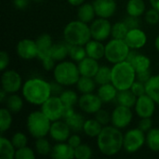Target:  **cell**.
Instances as JSON below:
<instances>
[{"instance_id": "cell-1", "label": "cell", "mask_w": 159, "mask_h": 159, "mask_svg": "<svg viewBox=\"0 0 159 159\" xmlns=\"http://www.w3.org/2000/svg\"><path fill=\"white\" fill-rule=\"evenodd\" d=\"M124 134L115 126H104L97 137V145L100 152L107 157L117 155L123 149Z\"/></svg>"}, {"instance_id": "cell-2", "label": "cell", "mask_w": 159, "mask_h": 159, "mask_svg": "<svg viewBox=\"0 0 159 159\" xmlns=\"http://www.w3.org/2000/svg\"><path fill=\"white\" fill-rule=\"evenodd\" d=\"M23 99L33 105H42L51 95V85L48 81L33 77L26 80L21 88Z\"/></svg>"}, {"instance_id": "cell-3", "label": "cell", "mask_w": 159, "mask_h": 159, "mask_svg": "<svg viewBox=\"0 0 159 159\" xmlns=\"http://www.w3.org/2000/svg\"><path fill=\"white\" fill-rule=\"evenodd\" d=\"M136 71L132 64L127 61H123L114 64L112 67L111 83L118 89H129L136 81Z\"/></svg>"}, {"instance_id": "cell-4", "label": "cell", "mask_w": 159, "mask_h": 159, "mask_svg": "<svg viewBox=\"0 0 159 159\" xmlns=\"http://www.w3.org/2000/svg\"><path fill=\"white\" fill-rule=\"evenodd\" d=\"M63 38L70 45L85 46L92 38L90 27L79 20L70 21L63 29Z\"/></svg>"}, {"instance_id": "cell-5", "label": "cell", "mask_w": 159, "mask_h": 159, "mask_svg": "<svg viewBox=\"0 0 159 159\" xmlns=\"http://www.w3.org/2000/svg\"><path fill=\"white\" fill-rule=\"evenodd\" d=\"M54 80L63 87L75 85L81 76L78 65L73 61H61L53 69Z\"/></svg>"}, {"instance_id": "cell-6", "label": "cell", "mask_w": 159, "mask_h": 159, "mask_svg": "<svg viewBox=\"0 0 159 159\" xmlns=\"http://www.w3.org/2000/svg\"><path fill=\"white\" fill-rule=\"evenodd\" d=\"M51 124L52 122L41 110L30 113L26 119L27 130L34 139L43 138L49 134Z\"/></svg>"}, {"instance_id": "cell-7", "label": "cell", "mask_w": 159, "mask_h": 159, "mask_svg": "<svg viewBox=\"0 0 159 159\" xmlns=\"http://www.w3.org/2000/svg\"><path fill=\"white\" fill-rule=\"evenodd\" d=\"M129 51L130 48L124 39L113 38L105 45L104 58L109 62L116 64L117 62L126 61Z\"/></svg>"}, {"instance_id": "cell-8", "label": "cell", "mask_w": 159, "mask_h": 159, "mask_svg": "<svg viewBox=\"0 0 159 159\" xmlns=\"http://www.w3.org/2000/svg\"><path fill=\"white\" fill-rule=\"evenodd\" d=\"M146 142V134L141 129H129L124 134L123 149L129 154H134L138 152Z\"/></svg>"}, {"instance_id": "cell-9", "label": "cell", "mask_w": 159, "mask_h": 159, "mask_svg": "<svg viewBox=\"0 0 159 159\" xmlns=\"http://www.w3.org/2000/svg\"><path fill=\"white\" fill-rule=\"evenodd\" d=\"M41 111L49 118L51 122H54L62 118L64 105L60 96L51 95L41 105Z\"/></svg>"}, {"instance_id": "cell-10", "label": "cell", "mask_w": 159, "mask_h": 159, "mask_svg": "<svg viewBox=\"0 0 159 159\" xmlns=\"http://www.w3.org/2000/svg\"><path fill=\"white\" fill-rule=\"evenodd\" d=\"M20 75L15 70H5L1 76V87L7 94L18 92L22 88Z\"/></svg>"}, {"instance_id": "cell-11", "label": "cell", "mask_w": 159, "mask_h": 159, "mask_svg": "<svg viewBox=\"0 0 159 159\" xmlns=\"http://www.w3.org/2000/svg\"><path fill=\"white\" fill-rule=\"evenodd\" d=\"M91 37L92 39L98 41H104L106 40L112 33V24L108 20V19L104 18H98L95 19L89 25Z\"/></svg>"}, {"instance_id": "cell-12", "label": "cell", "mask_w": 159, "mask_h": 159, "mask_svg": "<svg viewBox=\"0 0 159 159\" xmlns=\"http://www.w3.org/2000/svg\"><path fill=\"white\" fill-rule=\"evenodd\" d=\"M133 114L131 108L123 105H117L111 114V123L117 129L127 128L132 121Z\"/></svg>"}, {"instance_id": "cell-13", "label": "cell", "mask_w": 159, "mask_h": 159, "mask_svg": "<svg viewBox=\"0 0 159 159\" xmlns=\"http://www.w3.org/2000/svg\"><path fill=\"white\" fill-rule=\"evenodd\" d=\"M102 101L98 96V94H95L93 92L91 93H85L82 94L79 97L78 100V106L79 108L87 114H96L100 109H102Z\"/></svg>"}, {"instance_id": "cell-14", "label": "cell", "mask_w": 159, "mask_h": 159, "mask_svg": "<svg viewBox=\"0 0 159 159\" xmlns=\"http://www.w3.org/2000/svg\"><path fill=\"white\" fill-rule=\"evenodd\" d=\"M156 102L147 94L137 97L135 103V112L140 118L152 117L156 111Z\"/></svg>"}, {"instance_id": "cell-15", "label": "cell", "mask_w": 159, "mask_h": 159, "mask_svg": "<svg viewBox=\"0 0 159 159\" xmlns=\"http://www.w3.org/2000/svg\"><path fill=\"white\" fill-rule=\"evenodd\" d=\"M16 51L18 56L23 60H33L38 56V48L35 40L24 38L17 44Z\"/></svg>"}, {"instance_id": "cell-16", "label": "cell", "mask_w": 159, "mask_h": 159, "mask_svg": "<svg viewBox=\"0 0 159 159\" xmlns=\"http://www.w3.org/2000/svg\"><path fill=\"white\" fill-rule=\"evenodd\" d=\"M71 131L72 130L67 123L60 119L52 122L49 129V136L57 143H63L68 141L69 137L71 136Z\"/></svg>"}, {"instance_id": "cell-17", "label": "cell", "mask_w": 159, "mask_h": 159, "mask_svg": "<svg viewBox=\"0 0 159 159\" xmlns=\"http://www.w3.org/2000/svg\"><path fill=\"white\" fill-rule=\"evenodd\" d=\"M124 40L130 49H140L146 45L147 35L141 28H134L129 30Z\"/></svg>"}, {"instance_id": "cell-18", "label": "cell", "mask_w": 159, "mask_h": 159, "mask_svg": "<svg viewBox=\"0 0 159 159\" xmlns=\"http://www.w3.org/2000/svg\"><path fill=\"white\" fill-rule=\"evenodd\" d=\"M92 4L95 8L96 15L104 19L111 18L117 8L116 0H94Z\"/></svg>"}, {"instance_id": "cell-19", "label": "cell", "mask_w": 159, "mask_h": 159, "mask_svg": "<svg viewBox=\"0 0 159 159\" xmlns=\"http://www.w3.org/2000/svg\"><path fill=\"white\" fill-rule=\"evenodd\" d=\"M50 156L55 159L75 158V149L66 142L57 143L54 146H52Z\"/></svg>"}, {"instance_id": "cell-20", "label": "cell", "mask_w": 159, "mask_h": 159, "mask_svg": "<svg viewBox=\"0 0 159 159\" xmlns=\"http://www.w3.org/2000/svg\"><path fill=\"white\" fill-rule=\"evenodd\" d=\"M77 65H78V69H79L81 75L93 77V78L96 75V74L100 68L98 60L92 59L88 56L84 60L79 61Z\"/></svg>"}, {"instance_id": "cell-21", "label": "cell", "mask_w": 159, "mask_h": 159, "mask_svg": "<svg viewBox=\"0 0 159 159\" xmlns=\"http://www.w3.org/2000/svg\"><path fill=\"white\" fill-rule=\"evenodd\" d=\"M37 48H38V56L37 58L41 61L49 56L51 47L53 46L52 37L48 34H42L35 39Z\"/></svg>"}, {"instance_id": "cell-22", "label": "cell", "mask_w": 159, "mask_h": 159, "mask_svg": "<svg viewBox=\"0 0 159 159\" xmlns=\"http://www.w3.org/2000/svg\"><path fill=\"white\" fill-rule=\"evenodd\" d=\"M86 51L88 57H90L95 60H101L104 57L105 54V46L102 41H98L95 39H90L86 45Z\"/></svg>"}, {"instance_id": "cell-23", "label": "cell", "mask_w": 159, "mask_h": 159, "mask_svg": "<svg viewBox=\"0 0 159 159\" xmlns=\"http://www.w3.org/2000/svg\"><path fill=\"white\" fill-rule=\"evenodd\" d=\"M117 93H118V89L111 82L99 86L97 90V94L101 98L103 103H108L116 100Z\"/></svg>"}, {"instance_id": "cell-24", "label": "cell", "mask_w": 159, "mask_h": 159, "mask_svg": "<svg viewBox=\"0 0 159 159\" xmlns=\"http://www.w3.org/2000/svg\"><path fill=\"white\" fill-rule=\"evenodd\" d=\"M96 12L95 8L93 7V4L89 3H84L81 6L78 7L77 9V20L86 22V23H90L95 20L96 17Z\"/></svg>"}, {"instance_id": "cell-25", "label": "cell", "mask_w": 159, "mask_h": 159, "mask_svg": "<svg viewBox=\"0 0 159 159\" xmlns=\"http://www.w3.org/2000/svg\"><path fill=\"white\" fill-rule=\"evenodd\" d=\"M69 49H70V44L67 42L65 43H56L53 44L51 47L49 56L55 61H64V59L69 56Z\"/></svg>"}, {"instance_id": "cell-26", "label": "cell", "mask_w": 159, "mask_h": 159, "mask_svg": "<svg viewBox=\"0 0 159 159\" xmlns=\"http://www.w3.org/2000/svg\"><path fill=\"white\" fill-rule=\"evenodd\" d=\"M102 128L103 126L96 118H91V119L85 120V123L83 126V132L88 137L97 138L100 135Z\"/></svg>"}, {"instance_id": "cell-27", "label": "cell", "mask_w": 159, "mask_h": 159, "mask_svg": "<svg viewBox=\"0 0 159 159\" xmlns=\"http://www.w3.org/2000/svg\"><path fill=\"white\" fill-rule=\"evenodd\" d=\"M116 100L119 105L132 108L135 106V103L137 101V96L130 90V89H125V90H118Z\"/></svg>"}, {"instance_id": "cell-28", "label": "cell", "mask_w": 159, "mask_h": 159, "mask_svg": "<svg viewBox=\"0 0 159 159\" xmlns=\"http://www.w3.org/2000/svg\"><path fill=\"white\" fill-rule=\"evenodd\" d=\"M16 148L13 145L11 140L1 136L0 138V158L13 159L15 157Z\"/></svg>"}, {"instance_id": "cell-29", "label": "cell", "mask_w": 159, "mask_h": 159, "mask_svg": "<svg viewBox=\"0 0 159 159\" xmlns=\"http://www.w3.org/2000/svg\"><path fill=\"white\" fill-rule=\"evenodd\" d=\"M146 94L149 95L159 105V75H155L145 83Z\"/></svg>"}, {"instance_id": "cell-30", "label": "cell", "mask_w": 159, "mask_h": 159, "mask_svg": "<svg viewBox=\"0 0 159 159\" xmlns=\"http://www.w3.org/2000/svg\"><path fill=\"white\" fill-rule=\"evenodd\" d=\"M146 9V6L143 0H129L126 6L128 15L134 17H141Z\"/></svg>"}, {"instance_id": "cell-31", "label": "cell", "mask_w": 159, "mask_h": 159, "mask_svg": "<svg viewBox=\"0 0 159 159\" xmlns=\"http://www.w3.org/2000/svg\"><path fill=\"white\" fill-rule=\"evenodd\" d=\"M96 84L97 83L93 77L81 75L75 85L77 90L81 92V94H85V93L93 92L96 89Z\"/></svg>"}, {"instance_id": "cell-32", "label": "cell", "mask_w": 159, "mask_h": 159, "mask_svg": "<svg viewBox=\"0 0 159 159\" xmlns=\"http://www.w3.org/2000/svg\"><path fill=\"white\" fill-rule=\"evenodd\" d=\"M130 63L134 67L136 73H140V72L150 70L151 60L146 55H143V54H141V53L138 52L137 55L134 57V59L131 61Z\"/></svg>"}, {"instance_id": "cell-33", "label": "cell", "mask_w": 159, "mask_h": 159, "mask_svg": "<svg viewBox=\"0 0 159 159\" xmlns=\"http://www.w3.org/2000/svg\"><path fill=\"white\" fill-rule=\"evenodd\" d=\"M64 121L67 123V125L69 126V128L71 129V130L73 132L76 133L79 131H83V126L85 123V119H84L83 116L80 115L79 113L75 112L71 116L66 118Z\"/></svg>"}, {"instance_id": "cell-34", "label": "cell", "mask_w": 159, "mask_h": 159, "mask_svg": "<svg viewBox=\"0 0 159 159\" xmlns=\"http://www.w3.org/2000/svg\"><path fill=\"white\" fill-rule=\"evenodd\" d=\"M147 147L156 153H159V129L152 128L148 132H146V142Z\"/></svg>"}, {"instance_id": "cell-35", "label": "cell", "mask_w": 159, "mask_h": 159, "mask_svg": "<svg viewBox=\"0 0 159 159\" xmlns=\"http://www.w3.org/2000/svg\"><path fill=\"white\" fill-rule=\"evenodd\" d=\"M6 105L11 113H19L23 107V101L21 97L15 93L9 94V96L7 97Z\"/></svg>"}, {"instance_id": "cell-36", "label": "cell", "mask_w": 159, "mask_h": 159, "mask_svg": "<svg viewBox=\"0 0 159 159\" xmlns=\"http://www.w3.org/2000/svg\"><path fill=\"white\" fill-rule=\"evenodd\" d=\"M111 75H112V68L108 66H100L99 71L94 76V79L99 86L104 85L111 82Z\"/></svg>"}, {"instance_id": "cell-37", "label": "cell", "mask_w": 159, "mask_h": 159, "mask_svg": "<svg viewBox=\"0 0 159 159\" xmlns=\"http://www.w3.org/2000/svg\"><path fill=\"white\" fill-rule=\"evenodd\" d=\"M86 48L84 46L79 45H70L69 49V57L73 61L79 62L87 57Z\"/></svg>"}, {"instance_id": "cell-38", "label": "cell", "mask_w": 159, "mask_h": 159, "mask_svg": "<svg viewBox=\"0 0 159 159\" xmlns=\"http://www.w3.org/2000/svg\"><path fill=\"white\" fill-rule=\"evenodd\" d=\"M60 98H61L63 105L67 106V107H74L75 104L78 103V100H79V97L77 96V94L72 89L63 90L61 93Z\"/></svg>"}, {"instance_id": "cell-39", "label": "cell", "mask_w": 159, "mask_h": 159, "mask_svg": "<svg viewBox=\"0 0 159 159\" xmlns=\"http://www.w3.org/2000/svg\"><path fill=\"white\" fill-rule=\"evenodd\" d=\"M12 113L7 108L0 110V131L1 133L8 130L12 124Z\"/></svg>"}, {"instance_id": "cell-40", "label": "cell", "mask_w": 159, "mask_h": 159, "mask_svg": "<svg viewBox=\"0 0 159 159\" xmlns=\"http://www.w3.org/2000/svg\"><path fill=\"white\" fill-rule=\"evenodd\" d=\"M34 148H35V152L40 156L50 155L52 151V146L50 143L45 137L36 139L35 143H34Z\"/></svg>"}, {"instance_id": "cell-41", "label": "cell", "mask_w": 159, "mask_h": 159, "mask_svg": "<svg viewBox=\"0 0 159 159\" xmlns=\"http://www.w3.org/2000/svg\"><path fill=\"white\" fill-rule=\"evenodd\" d=\"M129 32V28L126 23L123 21H117L112 25V33L111 35L113 38L116 39H124Z\"/></svg>"}, {"instance_id": "cell-42", "label": "cell", "mask_w": 159, "mask_h": 159, "mask_svg": "<svg viewBox=\"0 0 159 159\" xmlns=\"http://www.w3.org/2000/svg\"><path fill=\"white\" fill-rule=\"evenodd\" d=\"M92 149L85 143H81L75 149V158L76 159H89L92 157Z\"/></svg>"}, {"instance_id": "cell-43", "label": "cell", "mask_w": 159, "mask_h": 159, "mask_svg": "<svg viewBox=\"0 0 159 159\" xmlns=\"http://www.w3.org/2000/svg\"><path fill=\"white\" fill-rule=\"evenodd\" d=\"M11 142H12V143H13V145L15 146L16 149H20V148H22L24 146H27L28 139H27V136L24 133L16 132L11 137Z\"/></svg>"}, {"instance_id": "cell-44", "label": "cell", "mask_w": 159, "mask_h": 159, "mask_svg": "<svg viewBox=\"0 0 159 159\" xmlns=\"http://www.w3.org/2000/svg\"><path fill=\"white\" fill-rule=\"evenodd\" d=\"M15 158L16 159H34L35 158V152L27 147L24 146L22 148L17 149L16 154H15Z\"/></svg>"}, {"instance_id": "cell-45", "label": "cell", "mask_w": 159, "mask_h": 159, "mask_svg": "<svg viewBox=\"0 0 159 159\" xmlns=\"http://www.w3.org/2000/svg\"><path fill=\"white\" fill-rule=\"evenodd\" d=\"M94 118H96L103 127L109 125V123L111 122V114L103 109H100L96 114H94Z\"/></svg>"}, {"instance_id": "cell-46", "label": "cell", "mask_w": 159, "mask_h": 159, "mask_svg": "<svg viewBox=\"0 0 159 159\" xmlns=\"http://www.w3.org/2000/svg\"><path fill=\"white\" fill-rule=\"evenodd\" d=\"M145 21L150 24V25H156L157 23L159 22V11L155 9V8H151L149 10H147L145 12Z\"/></svg>"}, {"instance_id": "cell-47", "label": "cell", "mask_w": 159, "mask_h": 159, "mask_svg": "<svg viewBox=\"0 0 159 159\" xmlns=\"http://www.w3.org/2000/svg\"><path fill=\"white\" fill-rule=\"evenodd\" d=\"M130 90H131L137 97L142 96V95H143V94H146L145 84L143 83V82H141V81H139V80H136V81L132 84V86H131V88H130Z\"/></svg>"}, {"instance_id": "cell-48", "label": "cell", "mask_w": 159, "mask_h": 159, "mask_svg": "<svg viewBox=\"0 0 159 159\" xmlns=\"http://www.w3.org/2000/svg\"><path fill=\"white\" fill-rule=\"evenodd\" d=\"M138 128L141 129L143 132H148L153 128V121L152 117H146V118H141V121L139 122Z\"/></svg>"}, {"instance_id": "cell-49", "label": "cell", "mask_w": 159, "mask_h": 159, "mask_svg": "<svg viewBox=\"0 0 159 159\" xmlns=\"http://www.w3.org/2000/svg\"><path fill=\"white\" fill-rule=\"evenodd\" d=\"M124 22L128 26L129 30L134 29V28H140V20H139L138 17H134V16H129V15L124 20Z\"/></svg>"}, {"instance_id": "cell-50", "label": "cell", "mask_w": 159, "mask_h": 159, "mask_svg": "<svg viewBox=\"0 0 159 159\" xmlns=\"http://www.w3.org/2000/svg\"><path fill=\"white\" fill-rule=\"evenodd\" d=\"M9 64V56L6 51L0 52V71L4 72Z\"/></svg>"}, {"instance_id": "cell-51", "label": "cell", "mask_w": 159, "mask_h": 159, "mask_svg": "<svg viewBox=\"0 0 159 159\" xmlns=\"http://www.w3.org/2000/svg\"><path fill=\"white\" fill-rule=\"evenodd\" d=\"M41 62H42V66L43 68L46 70V71H51L55 68V61L50 57H47L43 60H41Z\"/></svg>"}, {"instance_id": "cell-52", "label": "cell", "mask_w": 159, "mask_h": 159, "mask_svg": "<svg viewBox=\"0 0 159 159\" xmlns=\"http://www.w3.org/2000/svg\"><path fill=\"white\" fill-rule=\"evenodd\" d=\"M67 143H68L74 149H75L76 147H78V146L82 143V140H81L80 136H79L78 134L75 133V134H71V136L69 137Z\"/></svg>"}, {"instance_id": "cell-53", "label": "cell", "mask_w": 159, "mask_h": 159, "mask_svg": "<svg viewBox=\"0 0 159 159\" xmlns=\"http://www.w3.org/2000/svg\"><path fill=\"white\" fill-rule=\"evenodd\" d=\"M153 75L151 74L150 70H147V71H143V72H140V73H137L136 75V80H139L143 83H146L150 77L152 76Z\"/></svg>"}, {"instance_id": "cell-54", "label": "cell", "mask_w": 159, "mask_h": 159, "mask_svg": "<svg viewBox=\"0 0 159 159\" xmlns=\"http://www.w3.org/2000/svg\"><path fill=\"white\" fill-rule=\"evenodd\" d=\"M50 85H51V93H52V95H55V96H60L61 95V93L63 91V89H62V85H61L60 83H58V82H53V83H50Z\"/></svg>"}, {"instance_id": "cell-55", "label": "cell", "mask_w": 159, "mask_h": 159, "mask_svg": "<svg viewBox=\"0 0 159 159\" xmlns=\"http://www.w3.org/2000/svg\"><path fill=\"white\" fill-rule=\"evenodd\" d=\"M30 0H13V6L18 9H25L29 6Z\"/></svg>"}, {"instance_id": "cell-56", "label": "cell", "mask_w": 159, "mask_h": 159, "mask_svg": "<svg viewBox=\"0 0 159 159\" xmlns=\"http://www.w3.org/2000/svg\"><path fill=\"white\" fill-rule=\"evenodd\" d=\"M67 2L73 7H79L85 3V0H67Z\"/></svg>"}, {"instance_id": "cell-57", "label": "cell", "mask_w": 159, "mask_h": 159, "mask_svg": "<svg viewBox=\"0 0 159 159\" xmlns=\"http://www.w3.org/2000/svg\"><path fill=\"white\" fill-rule=\"evenodd\" d=\"M149 1H150L152 7L159 11V0H149Z\"/></svg>"}, {"instance_id": "cell-58", "label": "cell", "mask_w": 159, "mask_h": 159, "mask_svg": "<svg viewBox=\"0 0 159 159\" xmlns=\"http://www.w3.org/2000/svg\"><path fill=\"white\" fill-rule=\"evenodd\" d=\"M6 97H7V93L4 89H1V91H0V102H4L5 100H7Z\"/></svg>"}, {"instance_id": "cell-59", "label": "cell", "mask_w": 159, "mask_h": 159, "mask_svg": "<svg viewBox=\"0 0 159 159\" xmlns=\"http://www.w3.org/2000/svg\"><path fill=\"white\" fill-rule=\"evenodd\" d=\"M155 47H156L157 50L159 51V34L157 36V38H156V40H155Z\"/></svg>"}, {"instance_id": "cell-60", "label": "cell", "mask_w": 159, "mask_h": 159, "mask_svg": "<svg viewBox=\"0 0 159 159\" xmlns=\"http://www.w3.org/2000/svg\"><path fill=\"white\" fill-rule=\"evenodd\" d=\"M33 1H34V2H37V3H40V2H42L43 0H33Z\"/></svg>"}]
</instances>
